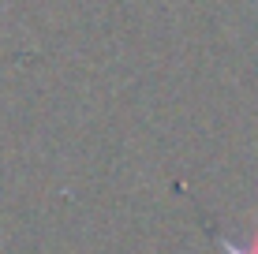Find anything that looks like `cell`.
Here are the masks:
<instances>
[{"label": "cell", "mask_w": 258, "mask_h": 254, "mask_svg": "<svg viewBox=\"0 0 258 254\" xmlns=\"http://www.w3.org/2000/svg\"><path fill=\"white\" fill-rule=\"evenodd\" d=\"M217 247H221V254H258V243L254 247H236V243L225 239V235H217Z\"/></svg>", "instance_id": "cell-1"}]
</instances>
